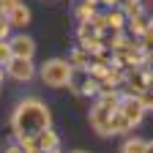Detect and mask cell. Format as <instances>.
<instances>
[{
	"label": "cell",
	"instance_id": "obj_12",
	"mask_svg": "<svg viewBox=\"0 0 153 153\" xmlns=\"http://www.w3.org/2000/svg\"><path fill=\"white\" fill-rule=\"evenodd\" d=\"M96 14H99V11H96V6H93V3H85V0L74 8V16L79 19V22H93Z\"/></svg>",
	"mask_w": 153,
	"mask_h": 153
},
{
	"label": "cell",
	"instance_id": "obj_3",
	"mask_svg": "<svg viewBox=\"0 0 153 153\" xmlns=\"http://www.w3.org/2000/svg\"><path fill=\"white\" fill-rule=\"evenodd\" d=\"M6 74L14 82H30L33 76H38V68H36V63L30 60V57H14V60L6 66Z\"/></svg>",
	"mask_w": 153,
	"mask_h": 153
},
{
	"label": "cell",
	"instance_id": "obj_21",
	"mask_svg": "<svg viewBox=\"0 0 153 153\" xmlns=\"http://www.w3.org/2000/svg\"><path fill=\"white\" fill-rule=\"evenodd\" d=\"M123 6H142V0H123Z\"/></svg>",
	"mask_w": 153,
	"mask_h": 153
},
{
	"label": "cell",
	"instance_id": "obj_6",
	"mask_svg": "<svg viewBox=\"0 0 153 153\" xmlns=\"http://www.w3.org/2000/svg\"><path fill=\"white\" fill-rule=\"evenodd\" d=\"M11 52H14V57H36V41L27 36V33H14L11 38Z\"/></svg>",
	"mask_w": 153,
	"mask_h": 153
},
{
	"label": "cell",
	"instance_id": "obj_23",
	"mask_svg": "<svg viewBox=\"0 0 153 153\" xmlns=\"http://www.w3.org/2000/svg\"><path fill=\"white\" fill-rule=\"evenodd\" d=\"M145 153H153V140H148V150Z\"/></svg>",
	"mask_w": 153,
	"mask_h": 153
},
{
	"label": "cell",
	"instance_id": "obj_26",
	"mask_svg": "<svg viewBox=\"0 0 153 153\" xmlns=\"http://www.w3.org/2000/svg\"><path fill=\"white\" fill-rule=\"evenodd\" d=\"M71 153H90V150H71Z\"/></svg>",
	"mask_w": 153,
	"mask_h": 153
},
{
	"label": "cell",
	"instance_id": "obj_17",
	"mask_svg": "<svg viewBox=\"0 0 153 153\" xmlns=\"http://www.w3.org/2000/svg\"><path fill=\"white\" fill-rule=\"evenodd\" d=\"M19 3H22V0H0V14L6 16V14H8L14 6H19Z\"/></svg>",
	"mask_w": 153,
	"mask_h": 153
},
{
	"label": "cell",
	"instance_id": "obj_18",
	"mask_svg": "<svg viewBox=\"0 0 153 153\" xmlns=\"http://www.w3.org/2000/svg\"><path fill=\"white\" fill-rule=\"evenodd\" d=\"M3 153H25V148H22V142H19V140H14V142H8V145L3 148Z\"/></svg>",
	"mask_w": 153,
	"mask_h": 153
},
{
	"label": "cell",
	"instance_id": "obj_13",
	"mask_svg": "<svg viewBox=\"0 0 153 153\" xmlns=\"http://www.w3.org/2000/svg\"><path fill=\"white\" fill-rule=\"evenodd\" d=\"M148 25H150V19H148L145 14H137V16H128V30H131L134 36H142V33L148 30Z\"/></svg>",
	"mask_w": 153,
	"mask_h": 153
},
{
	"label": "cell",
	"instance_id": "obj_19",
	"mask_svg": "<svg viewBox=\"0 0 153 153\" xmlns=\"http://www.w3.org/2000/svg\"><path fill=\"white\" fill-rule=\"evenodd\" d=\"M22 148H25V153H44L41 148L36 145V140H25V142H22Z\"/></svg>",
	"mask_w": 153,
	"mask_h": 153
},
{
	"label": "cell",
	"instance_id": "obj_7",
	"mask_svg": "<svg viewBox=\"0 0 153 153\" xmlns=\"http://www.w3.org/2000/svg\"><path fill=\"white\" fill-rule=\"evenodd\" d=\"M6 16H8V22L14 25V30H25V27L30 25V8H27L25 3L14 6V8H11V11L6 14Z\"/></svg>",
	"mask_w": 153,
	"mask_h": 153
},
{
	"label": "cell",
	"instance_id": "obj_20",
	"mask_svg": "<svg viewBox=\"0 0 153 153\" xmlns=\"http://www.w3.org/2000/svg\"><path fill=\"white\" fill-rule=\"evenodd\" d=\"M101 6L104 8H118V6H123V0H101Z\"/></svg>",
	"mask_w": 153,
	"mask_h": 153
},
{
	"label": "cell",
	"instance_id": "obj_9",
	"mask_svg": "<svg viewBox=\"0 0 153 153\" xmlns=\"http://www.w3.org/2000/svg\"><path fill=\"white\" fill-rule=\"evenodd\" d=\"M101 16H104V25H107V30H112V33L123 30V27H126V22H128V19H126V14H123V11H118V8H107Z\"/></svg>",
	"mask_w": 153,
	"mask_h": 153
},
{
	"label": "cell",
	"instance_id": "obj_15",
	"mask_svg": "<svg viewBox=\"0 0 153 153\" xmlns=\"http://www.w3.org/2000/svg\"><path fill=\"white\" fill-rule=\"evenodd\" d=\"M11 30H14V25L8 22V16L0 14V41H8V38H11Z\"/></svg>",
	"mask_w": 153,
	"mask_h": 153
},
{
	"label": "cell",
	"instance_id": "obj_8",
	"mask_svg": "<svg viewBox=\"0 0 153 153\" xmlns=\"http://www.w3.org/2000/svg\"><path fill=\"white\" fill-rule=\"evenodd\" d=\"M134 126L128 123V118L120 112V109H115L112 115H109V137H118V134H128Z\"/></svg>",
	"mask_w": 153,
	"mask_h": 153
},
{
	"label": "cell",
	"instance_id": "obj_25",
	"mask_svg": "<svg viewBox=\"0 0 153 153\" xmlns=\"http://www.w3.org/2000/svg\"><path fill=\"white\" fill-rule=\"evenodd\" d=\"M85 3H93V6H99V3H101V0H85Z\"/></svg>",
	"mask_w": 153,
	"mask_h": 153
},
{
	"label": "cell",
	"instance_id": "obj_16",
	"mask_svg": "<svg viewBox=\"0 0 153 153\" xmlns=\"http://www.w3.org/2000/svg\"><path fill=\"white\" fill-rule=\"evenodd\" d=\"M140 99H142V104H145V109H148V112H153V88H148V90H142V93H140Z\"/></svg>",
	"mask_w": 153,
	"mask_h": 153
},
{
	"label": "cell",
	"instance_id": "obj_10",
	"mask_svg": "<svg viewBox=\"0 0 153 153\" xmlns=\"http://www.w3.org/2000/svg\"><path fill=\"white\" fill-rule=\"evenodd\" d=\"M36 140V145L41 148V150H52V148H60V134H57L52 126L49 128H44L41 134H38V137H33Z\"/></svg>",
	"mask_w": 153,
	"mask_h": 153
},
{
	"label": "cell",
	"instance_id": "obj_1",
	"mask_svg": "<svg viewBox=\"0 0 153 153\" xmlns=\"http://www.w3.org/2000/svg\"><path fill=\"white\" fill-rule=\"evenodd\" d=\"M52 126V109L38 99V96H25L19 99L16 107L11 109V118H8V128H11V137L25 142L38 137L44 128Z\"/></svg>",
	"mask_w": 153,
	"mask_h": 153
},
{
	"label": "cell",
	"instance_id": "obj_11",
	"mask_svg": "<svg viewBox=\"0 0 153 153\" xmlns=\"http://www.w3.org/2000/svg\"><path fill=\"white\" fill-rule=\"evenodd\" d=\"M148 150V140L137 137V134H126V140L120 145V153H145Z\"/></svg>",
	"mask_w": 153,
	"mask_h": 153
},
{
	"label": "cell",
	"instance_id": "obj_4",
	"mask_svg": "<svg viewBox=\"0 0 153 153\" xmlns=\"http://www.w3.org/2000/svg\"><path fill=\"white\" fill-rule=\"evenodd\" d=\"M126 118H128V123L131 126H140L142 123V118H145V104H142V99H140V93H126L123 99H120V107H118Z\"/></svg>",
	"mask_w": 153,
	"mask_h": 153
},
{
	"label": "cell",
	"instance_id": "obj_22",
	"mask_svg": "<svg viewBox=\"0 0 153 153\" xmlns=\"http://www.w3.org/2000/svg\"><path fill=\"white\" fill-rule=\"evenodd\" d=\"M3 76H8V74H6V66H0V82H3Z\"/></svg>",
	"mask_w": 153,
	"mask_h": 153
},
{
	"label": "cell",
	"instance_id": "obj_2",
	"mask_svg": "<svg viewBox=\"0 0 153 153\" xmlns=\"http://www.w3.org/2000/svg\"><path fill=\"white\" fill-rule=\"evenodd\" d=\"M74 74L76 68L71 66L68 57H49L38 66V79L47 88H74Z\"/></svg>",
	"mask_w": 153,
	"mask_h": 153
},
{
	"label": "cell",
	"instance_id": "obj_5",
	"mask_svg": "<svg viewBox=\"0 0 153 153\" xmlns=\"http://www.w3.org/2000/svg\"><path fill=\"white\" fill-rule=\"evenodd\" d=\"M112 112H115V109L104 107L101 101H96V104L90 107L88 120H90V126L96 128V134H99V137H109V115H112Z\"/></svg>",
	"mask_w": 153,
	"mask_h": 153
},
{
	"label": "cell",
	"instance_id": "obj_24",
	"mask_svg": "<svg viewBox=\"0 0 153 153\" xmlns=\"http://www.w3.org/2000/svg\"><path fill=\"white\" fill-rule=\"evenodd\" d=\"M44 153H63L60 148H52V150H44Z\"/></svg>",
	"mask_w": 153,
	"mask_h": 153
},
{
	"label": "cell",
	"instance_id": "obj_14",
	"mask_svg": "<svg viewBox=\"0 0 153 153\" xmlns=\"http://www.w3.org/2000/svg\"><path fill=\"white\" fill-rule=\"evenodd\" d=\"M14 60V52H11V41H0V66H8Z\"/></svg>",
	"mask_w": 153,
	"mask_h": 153
}]
</instances>
